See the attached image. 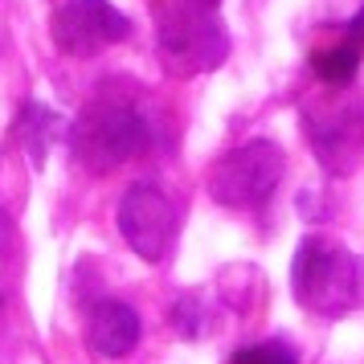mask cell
Segmentation results:
<instances>
[{
  "label": "cell",
  "instance_id": "obj_1",
  "mask_svg": "<svg viewBox=\"0 0 364 364\" xmlns=\"http://www.w3.org/2000/svg\"><path fill=\"white\" fill-rule=\"evenodd\" d=\"M156 50L172 78H197L230 58L221 0H151Z\"/></svg>",
  "mask_w": 364,
  "mask_h": 364
},
{
  "label": "cell",
  "instance_id": "obj_2",
  "mask_svg": "<svg viewBox=\"0 0 364 364\" xmlns=\"http://www.w3.org/2000/svg\"><path fill=\"white\" fill-rule=\"evenodd\" d=\"M291 291L299 307L323 319H340L364 307V258L348 246L307 233L291 258Z\"/></svg>",
  "mask_w": 364,
  "mask_h": 364
},
{
  "label": "cell",
  "instance_id": "obj_3",
  "mask_svg": "<svg viewBox=\"0 0 364 364\" xmlns=\"http://www.w3.org/2000/svg\"><path fill=\"white\" fill-rule=\"evenodd\" d=\"M74 156L90 172H111L151 148V123L132 99H95L66 132Z\"/></svg>",
  "mask_w": 364,
  "mask_h": 364
},
{
  "label": "cell",
  "instance_id": "obj_4",
  "mask_svg": "<svg viewBox=\"0 0 364 364\" xmlns=\"http://www.w3.org/2000/svg\"><path fill=\"white\" fill-rule=\"evenodd\" d=\"M282 168H287V156L274 139H250L213 164L209 197L225 209H254L279 188Z\"/></svg>",
  "mask_w": 364,
  "mask_h": 364
},
{
  "label": "cell",
  "instance_id": "obj_5",
  "mask_svg": "<svg viewBox=\"0 0 364 364\" xmlns=\"http://www.w3.org/2000/svg\"><path fill=\"white\" fill-rule=\"evenodd\" d=\"M119 233L123 242L144 258V262H164L168 250L176 246V230H181V217L176 205L164 188L156 184H132L123 200H119Z\"/></svg>",
  "mask_w": 364,
  "mask_h": 364
},
{
  "label": "cell",
  "instance_id": "obj_6",
  "mask_svg": "<svg viewBox=\"0 0 364 364\" xmlns=\"http://www.w3.org/2000/svg\"><path fill=\"white\" fill-rule=\"evenodd\" d=\"M53 46L70 58H99L132 37V17L119 13L111 0H62L53 9Z\"/></svg>",
  "mask_w": 364,
  "mask_h": 364
},
{
  "label": "cell",
  "instance_id": "obj_7",
  "mask_svg": "<svg viewBox=\"0 0 364 364\" xmlns=\"http://www.w3.org/2000/svg\"><path fill=\"white\" fill-rule=\"evenodd\" d=\"M303 132L311 144L315 160L336 172L348 176L364 148V132H360V111L348 99H315L303 107Z\"/></svg>",
  "mask_w": 364,
  "mask_h": 364
},
{
  "label": "cell",
  "instance_id": "obj_8",
  "mask_svg": "<svg viewBox=\"0 0 364 364\" xmlns=\"http://www.w3.org/2000/svg\"><path fill=\"white\" fill-rule=\"evenodd\" d=\"M144 336V323L135 315L132 303H119V299H102L95 311L86 315V348L95 356H107V360H119L127 356Z\"/></svg>",
  "mask_w": 364,
  "mask_h": 364
},
{
  "label": "cell",
  "instance_id": "obj_9",
  "mask_svg": "<svg viewBox=\"0 0 364 364\" xmlns=\"http://www.w3.org/2000/svg\"><path fill=\"white\" fill-rule=\"evenodd\" d=\"M17 139L25 148V156L33 160V168H41L53 144L66 139V123H62V115H53L46 102L33 99V102H25V111L17 119Z\"/></svg>",
  "mask_w": 364,
  "mask_h": 364
},
{
  "label": "cell",
  "instance_id": "obj_10",
  "mask_svg": "<svg viewBox=\"0 0 364 364\" xmlns=\"http://www.w3.org/2000/svg\"><path fill=\"white\" fill-rule=\"evenodd\" d=\"M364 58V37L348 33L336 41V46H328V50H315L311 66H315V78L323 86H348L352 78H356V66H360Z\"/></svg>",
  "mask_w": 364,
  "mask_h": 364
},
{
  "label": "cell",
  "instance_id": "obj_11",
  "mask_svg": "<svg viewBox=\"0 0 364 364\" xmlns=\"http://www.w3.org/2000/svg\"><path fill=\"white\" fill-rule=\"evenodd\" d=\"M233 364H299L295 360V352L287 344H250V348H242L237 356H233Z\"/></svg>",
  "mask_w": 364,
  "mask_h": 364
},
{
  "label": "cell",
  "instance_id": "obj_12",
  "mask_svg": "<svg viewBox=\"0 0 364 364\" xmlns=\"http://www.w3.org/2000/svg\"><path fill=\"white\" fill-rule=\"evenodd\" d=\"M172 323L181 331L184 340H197L200 331H205V311H200V299L197 295H184L176 303V311H172Z\"/></svg>",
  "mask_w": 364,
  "mask_h": 364
}]
</instances>
